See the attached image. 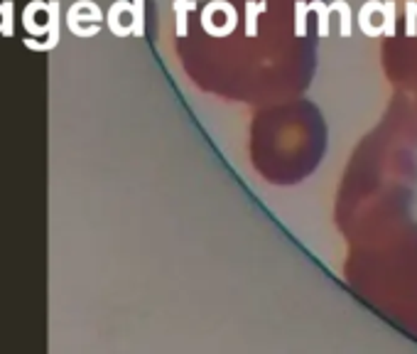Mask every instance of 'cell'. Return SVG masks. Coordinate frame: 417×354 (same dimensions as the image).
<instances>
[{"mask_svg":"<svg viewBox=\"0 0 417 354\" xmlns=\"http://www.w3.org/2000/svg\"><path fill=\"white\" fill-rule=\"evenodd\" d=\"M104 12L94 0H77L66 10V28L74 37H96L101 32Z\"/></svg>","mask_w":417,"mask_h":354,"instance_id":"cell-1","label":"cell"},{"mask_svg":"<svg viewBox=\"0 0 417 354\" xmlns=\"http://www.w3.org/2000/svg\"><path fill=\"white\" fill-rule=\"evenodd\" d=\"M59 30H61V6H59V0H52L50 3V32H47V39L39 42V39H35L28 35L22 42H25V47L32 52H52L57 44H59Z\"/></svg>","mask_w":417,"mask_h":354,"instance_id":"cell-2","label":"cell"},{"mask_svg":"<svg viewBox=\"0 0 417 354\" xmlns=\"http://www.w3.org/2000/svg\"><path fill=\"white\" fill-rule=\"evenodd\" d=\"M128 12H133V0H115L110 6L106 22H108V30L115 37H130L133 35V22L123 20V15H128Z\"/></svg>","mask_w":417,"mask_h":354,"instance_id":"cell-3","label":"cell"},{"mask_svg":"<svg viewBox=\"0 0 417 354\" xmlns=\"http://www.w3.org/2000/svg\"><path fill=\"white\" fill-rule=\"evenodd\" d=\"M47 8V3L44 0H32V3H28L25 6V10H22V28H25V32L30 35V37H44V35L50 32V10H47V20L39 22L37 20V12L44 10Z\"/></svg>","mask_w":417,"mask_h":354,"instance_id":"cell-4","label":"cell"},{"mask_svg":"<svg viewBox=\"0 0 417 354\" xmlns=\"http://www.w3.org/2000/svg\"><path fill=\"white\" fill-rule=\"evenodd\" d=\"M385 3L383 0H368V3H363L361 10H358V28H361V32L366 35V37H380L383 35V22L380 25H374L371 22V15H378V12H383Z\"/></svg>","mask_w":417,"mask_h":354,"instance_id":"cell-5","label":"cell"},{"mask_svg":"<svg viewBox=\"0 0 417 354\" xmlns=\"http://www.w3.org/2000/svg\"><path fill=\"white\" fill-rule=\"evenodd\" d=\"M268 10L265 0H248L246 3V37H255L258 35V15Z\"/></svg>","mask_w":417,"mask_h":354,"instance_id":"cell-6","label":"cell"},{"mask_svg":"<svg viewBox=\"0 0 417 354\" xmlns=\"http://www.w3.org/2000/svg\"><path fill=\"white\" fill-rule=\"evenodd\" d=\"M172 8H175V15H177V35L180 37H187V15L192 10H197V3L194 0H175L172 3Z\"/></svg>","mask_w":417,"mask_h":354,"instance_id":"cell-7","label":"cell"},{"mask_svg":"<svg viewBox=\"0 0 417 354\" xmlns=\"http://www.w3.org/2000/svg\"><path fill=\"white\" fill-rule=\"evenodd\" d=\"M309 12H317V35L319 37H329V12L331 8L322 0H312L309 3Z\"/></svg>","mask_w":417,"mask_h":354,"instance_id":"cell-8","label":"cell"},{"mask_svg":"<svg viewBox=\"0 0 417 354\" xmlns=\"http://www.w3.org/2000/svg\"><path fill=\"white\" fill-rule=\"evenodd\" d=\"M331 12H339L341 25H339V35L341 37H351V6L346 0H334L331 3Z\"/></svg>","mask_w":417,"mask_h":354,"instance_id":"cell-9","label":"cell"},{"mask_svg":"<svg viewBox=\"0 0 417 354\" xmlns=\"http://www.w3.org/2000/svg\"><path fill=\"white\" fill-rule=\"evenodd\" d=\"M307 12H309V3L295 0V35L297 37H307Z\"/></svg>","mask_w":417,"mask_h":354,"instance_id":"cell-10","label":"cell"},{"mask_svg":"<svg viewBox=\"0 0 417 354\" xmlns=\"http://www.w3.org/2000/svg\"><path fill=\"white\" fill-rule=\"evenodd\" d=\"M396 0H385V8H383V35L385 37H396Z\"/></svg>","mask_w":417,"mask_h":354,"instance_id":"cell-11","label":"cell"},{"mask_svg":"<svg viewBox=\"0 0 417 354\" xmlns=\"http://www.w3.org/2000/svg\"><path fill=\"white\" fill-rule=\"evenodd\" d=\"M15 0H3V37L15 35Z\"/></svg>","mask_w":417,"mask_h":354,"instance_id":"cell-12","label":"cell"},{"mask_svg":"<svg viewBox=\"0 0 417 354\" xmlns=\"http://www.w3.org/2000/svg\"><path fill=\"white\" fill-rule=\"evenodd\" d=\"M133 35H145V0H133Z\"/></svg>","mask_w":417,"mask_h":354,"instance_id":"cell-13","label":"cell"},{"mask_svg":"<svg viewBox=\"0 0 417 354\" xmlns=\"http://www.w3.org/2000/svg\"><path fill=\"white\" fill-rule=\"evenodd\" d=\"M405 35L407 37H415L417 35V3L415 0H407L405 3Z\"/></svg>","mask_w":417,"mask_h":354,"instance_id":"cell-14","label":"cell"},{"mask_svg":"<svg viewBox=\"0 0 417 354\" xmlns=\"http://www.w3.org/2000/svg\"><path fill=\"white\" fill-rule=\"evenodd\" d=\"M0 35H3V3H0Z\"/></svg>","mask_w":417,"mask_h":354,"instance_id":"cell-15","label":"cell"}]
</instances>
